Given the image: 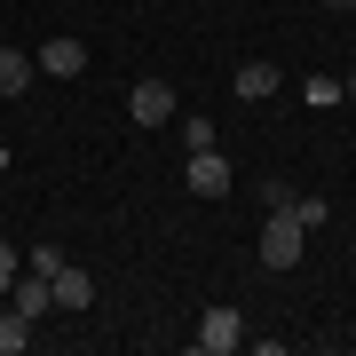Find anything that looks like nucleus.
I'll use <instances>...</instances> for the list:
<instances>
[{
	"label": "nucleus",
	"instance_id": "obj_1",
	"mask_svg": "<svg viewBox=\"0 0 356 356\" xmlns=\"http://www.w3.org/2000/svg\"><path fill=\"white\" fill-rule=\"evenodd\" d=\"M301 245H309V229L293 222V214H269V222H261V269H293Z\"/></svg>",
	"mask_w": 356,
	"mask_h": 356
},
{
	"label": "nucleus",
	"instance_id": "obj_2",
	"mask_svg": "<svg viewBox=\"0 0 356 356\" xmlns=\"http://www.w3.org/2000/svg\"><path fill=\"white\" fill-rule=\"evenodd\" d=\"M8 301H16V317H32V325H40V317L56 309V285H48V269H32V261H24V269L8 277Z\"/></svg>",
	"mask_w": 356,
	"mask_h": 356
},
{
	"label": "nucleus",
	"instance_id": "obj_3",
	"mask_svg": "<svg viewBox=\"0 0 356 356\" xmlns=\"http://www.w3.org/2000/svg\"><path fill=\"white\" fill-rule=\"evenodd\" d=\"M127 119L135 127H166V119H175V88H166V79H135L127 88Z\"/></svg>",
	"mask_w": 356,
	"mask_h": 356
},
{
	"label": "nucleus",
	"instance_id": "obj_4",
	"mask_svg": "<svg viewBox=\"0 0 356 356\" xmlns=\"http://www.w3.org/2000/svg\"><path fill=\"white\" fill-rule=\"evenodd\" d=\"M198 348H206V356L245 348V317H238V309H206V317H198Z\"/></svg>",
	"mask_w": 356,
	"mask_h": 356
},
{
	"label": "nucleus",
	"instance_id": "obj_5",
	"mask_svg": "<svg viewBox=\"0 0 356 356\" xmlns=\"http://www.w3.org/2000/svg\"><path fill=\"white\" fill-rule=\"evenodd\" d=\"M48 79H72V72H88V40H72V32H56V40H40V56H32Z\"/></svg>",
	"mask_w": 356,
	"mask_h": 356
},
{
	"label": "nucleus",
	"instance_id": "obj_6",
	"mask_svg": "<svg viewBox=\"0 0 356 356\" xmlns=\"http://www.w3.org/2000/svg\"><path fill=\"white\" fill-rule=\"evenodd\" d=\"M191 198H229V159L222 151H191Z\"/></svg>",
	"mask_w": 356,
	"mask_h": 356
},
{
	"label": "nucleus",
	"instance_id": "obj_7",
	"mask_svg": "<svg viewBox=\"0 0 356 356\" xmlns=\"http://www.w3.org/2000/svg\"><path fill=\"white\" fill-rule=\"evenodd\" d=\"M229 88H238V103H269V95L285 88V72H277V64H261V56H254V64H238V79H229Z\"/></svg>",
	"mask_w": 356,
	"mask_h": 356
},
{
	"label": "nucleus",
	"instance_id": "obj_8",
	"mask_svg": "<svg viewBox=\"0 0 356 356\" xmlns=\"http://www.w3.org/2000/svg\"><path fill=\"white\" fill-rule=\"evenodd\" d=\"M56 309H95V277H88V269H72V261H56Z\"/></svg>",
	"mask_w": 356,
	"mask_h": 356
},
{
	"label": "nucleus",
	"instance_id": "obj_9",
	"mask_svg": "<svg viewBox=\"0 0 356 356\" xmlns=\"http://www.w3.org/2000/svg\"><path fill=\"white\" fill-rule=\"evenodd\" d=\"M32 79H40V64H32L24 48H0V95H24Z\"/></svg>",
	"mask_w": 356,
	"mask_h": 356
},
{
	"label": "nucleus",
	"instance_id": "obj_10",
	"mask_svg": "<svg viewBox=\"0 0 356 356\" xmlns=\"http://www.w3.org/2000/svg\"><path fill=\"white\" fill-rule=\"evenodd\" d=\"M16 348H32V317L8 309V317H0V356H16Z\"/></svg>",
	"mask_w": 356,
	"mask_h": 356
},
{
	"label": "nucleus",
	"instance_id": "obj_11",
	"mask_svg": "<svg viewBox=\"0 0 356 356\" xmlns=\"http://www.w3.org/2000/svg\"><path fill=\"white\" fill-rule=\"evenodd\" d=\"M182 143H191V151H214V119L191 111V119H182Z\"/></svg>",
	"mask_w": 356,
	"mask_h": 356
},
{
	"label": "nucleus",
	"instance_id": "obj_12",
	"mask_svg": "<svg viewBox=\"0 0 356 356\" xmlns=\"http://www.w3.org/2000/svg\"><path fill=\"white\" fill-rule=\"evenodd\" d=\"M301 95H309V111H325V103H341V79H301Z\"/></svg>",
	"mask_w": 356,
	"mask_h": 356
},
{
	"label": "nucleus",
	"instance_id": "obj_13",
	"mask_svg": "<svg viewBox=\"0 0 356 356\" xmlns=\"http://www.w3.org/2000/svg\"><path fill=\"white\" fill-rule=\"evenodd\" d=\"M285 214H293V222H301V229H325V198H293V206H285Z\"/></svg>",
	"mask_w": 356,
	"mask_h": 356
},
{
	"label": "nucleus",
	"instance_id": "obj_14",
	"mask_svg": "<svg viewBox=\"0 0 356 356\" xmlns=\"http://www.w3.org/2000/svg\"><path fill=\"white\" fill-rule=\"evenodd\" d=\"M16 269H24V261H16V245H8V238H0V285H8V277H16Z\"/></svg>",
	"mask_w": 356,
	"mask_h": 356
},
{
	"label": "nucleus",
	"instance_id": "obj_15",
	"mask_svg": "<svg viewBox=\"0 0 356 356\" xmlns=\"http://www.w3.org/2000/svg\"><path fill=\"white\" fill-rule=\"evenodd\" d=\"M341 103H356V72H348V79H341Z\"/></svg>",
	"mask_w": 356,
	"mask_h": 356
},
{
	"label": "nucleus",
	"instance_id": "obj_16",
	"mask_svg": "<svg viewBox=\"0 0 356 356\" xmlns=\"http://www.w3.org/2000/svg\"><path fill=\"white\" fill-rule=\"evenodd\" d=\"M325 8H356V0H325Z\"/></svg>",
	"mask_w": 356,
	"mask_h": 356
}]
</instances>
